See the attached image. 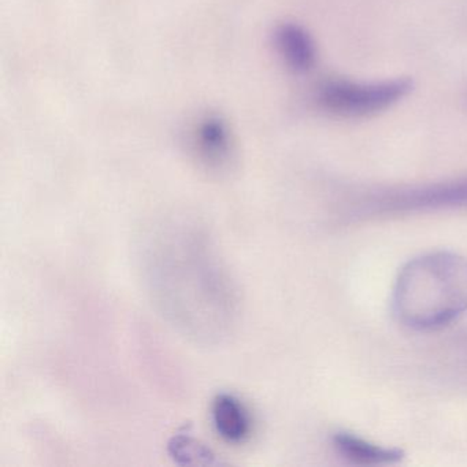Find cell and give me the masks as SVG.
Here are the masks:
<instances>
[{"instance_id":"6da1fadb","label":"cell","mask_w":467,"mask_h":467,"mask_svg":"<svg viewBox=\"0 0 467 467\" xmlns=\"http://www.w3.org/2000/svg\"><path fill=\"white\" fill-rule=\"evenodd\" d=\"M138 251L144 288L169 327L204 347L234 336L242 317L239 288L201 221L163 215L144 231Z\"/></svg>"},{"instance_id":"7a4b0ae2","label":"cell","mask_w":467,"mask_h":467,"mask_svg":"<svg viewBox=\"0 0 467 467\" xmlns=\"http://www.w3.org/2000/svg\"><path fill=\"white\" fill-rule=\"evenodd\" d=\"M396 318L418 332L442 329L467 313V258L450 251L404 265L392 295Z\"/></svg>"},{"instance_id":"3957f363","label":"cell","mask_w":467,"mask_h":467,"mask_svg":"<svg viewBox=\"0 0 467 467\" xmlns=\"http://www.w3.org/2000/svg\"><path fill=\"white\" fill-rule=\"evenodd\" d=\"M459 209H467V176L365 191L352 196L341 214L358 221Z\"/></svg>"},{"instance_id":"277c9868","label":"cell","mask_w":467,"mask_h":467,"mask_svg":"<svg viewBox=\"0 0 467 467\" xmlns=\"http://www.w3.org/2000/svg\"><path fill=\"white\" fill-rule=\"evenodd\" d=\"M411 87V81L407 78L373 83L330 78L319 84L316 99L327 113L346 119H363L398 105L410 94Z\"/></svg>"},{"instance_id":"5b68a950","label":"cell","mask_w":467,"mask_h":467,"mask_svg":"<svg viewBox=\"0 0 467 467\" xmlns=\"http://www.w3.org/2000/svg\"><path fill=\"white\" fill-rule=\"evenodd\" d=\"M190 143L196 160L212 173H226L236 162L234 133L218 114H204L196 119L191 128Z\"/></svg>"},{"instance_id":"8992f818","label":"cell","mask_w":467,"mask_h":467,"mask_svg":"<svg viewBox=\"0 0 467 467\" xmlns=\"http://www.w3.org/2000/svg\"><path fill=\"white\" fill-rule=\"evenodd\" d=\"M330 441L344 462L357 466H390L404 458L403 451L399 448L384 447L346 431H336Z\"/></svg>"},{"instance_id":"52a82bcc","label":"cell","mask_w":467,"mask_h":467,"mask_svg":"<svg viewBox=\"0 0 467 467\" xmlns=\"http://www.w3.org/2000/svg\"><path fill=\"white\" fill-rule=\"evenodd\" d=\"M275 47L284 65L294 73L313 69L317 61V47L313 36L305 26L284 23L275 31Z\"/></svg>"},{"instance_id":"ba28073f","label":"cell","mask_w":467,"mask_h":467,"mask_svg":"<svg viewBox=\"0 0 467 467\" xmlns=\"http://www.w3.org/2000/svg\"><path fill=\"white\" fill-rule=\"evenodd\" d=\"M213 425L218 436L229 444H243L253 433L250 411L232 393H218L212 403Z\"/></svg>"},{"instance_id":"9c48e42d","label":"cell","mask_w":467,"mask_h":467,"mask_svg":"<svg viewBox=\"0 0 467 467\" xmlns=\"http://www.w3.org/2000/svg\"><path fill=\"white\" fill-rule=\"evenodd\" d=\"M171 456L180 463H193V459L199 463H210L213 459L212 453L203 445L196 444L192 439L188 437H174L173 441L169 445Z\"/></svg>"}]
</instances>
